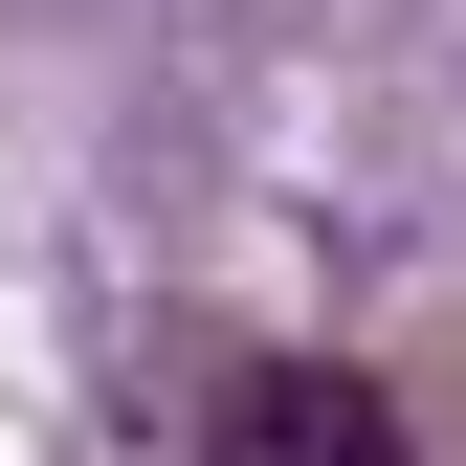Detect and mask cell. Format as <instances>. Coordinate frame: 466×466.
Segmentation results:
<instances>
[{
	"label": "cell",
	"mask_w": 466,
	"mask_h": 466,
	"mask_svg": "<svg viewBox=\"0 0 466 466\" xmlns=\"http://www.w3.org/2000/svg\"><path fill=\"white\" fill-rule=\"evenodd\" d=\"M200 466H422V444H400V400L356 356H245L222 422H200Z\"/></svg>",
	"instance_id": "6da1fadb"
}]
</instances>
